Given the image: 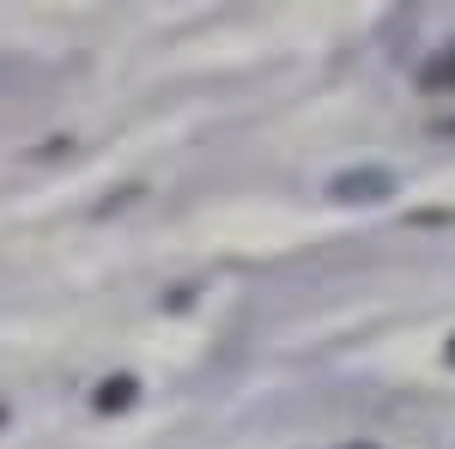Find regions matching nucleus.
Listing matches in <instances>:
<instances>
[{
  "instance_id": "obj_4",
  "label": "nucleus",
  "mask_w": 455,
  "mask_h": 449,
  "mask_svg": "<svg viewBox=\"0 0 455 449\" xmlns=\"http://www.w3.org/2000/svg\"><path fill=\"white\" fill-rule=\"evenodd\" d=\"M431 134H455V116H437V122H431Z\"/></svg>"
},
{
  "instance_id": "obj_3",
  "label": "nucleus",
  "mask_w": 455,
  "mask_h": 449,
  "mask_svg": "<svg viewBox=\"0 0 455 449\" xmlns=\"http://www.w3.org/2000/svg\"><path fill=\"white\" fill-rule=\"evenodd\" d=\"M134 395H140V382H134V377H109L104 389H98V407H104V413H122Z\"/></svg>"
},
{
  "instance_id": "obj_7",
  "label": "nucleus",
  "mask_w": 455,
  "mask_h": 449,
  "mask_svg": "<svg viewBox=\"0 0 455 449\" xmlns=\"http://www.w3.org/2000/svg\"><path fill=\"white\" fill-rule=\"evenodd\" d=\"M0 419H6V407H0Z\"/></svg>"
},
{
  "instance_id": "obj_2",
  "label": "nucleus",
  "mask_w": 455,
  "mask_h": 449,
  "mask_svg": "<svg viewBox=\"0 0 455 449\" xmlns=\"http://www.w3.org/2000/svg\"><path fill=\"white\" fill-rule=\"evenodd\" d=\"M419 85H425V92H455V43L419 68Z\"/></svg>"
},
{
  "instance_id": "obj_1",
  "label": "nucleus",
  "mask_w": 455,
  "mask_h": 449,
  "mask_svg": "<svg viewBox=\"0 0 455 449\" xmlns=\"http://www.w3.org/2000/svg\"><path fill=\"white\" fill-rule=\"evenodd\" d=\"M388 195H395V176L377 171V164L371 171H340L328 182V201H352V207L358 201H388Z\"/></svg>"
},
{
  "instance_id": "obj_5",
  "label": "nucleus",
  "mask_w": 455,
  "mask_h": 449,
  "mask_svg": "<svg viewBox=\"0 0 455 449\" xmlns=\"http://www.w3.org/2000/svg\"><path fill=\"white\" fill-rule=\"evenodd\" d=\"M450 365H455V341H450Z\"/></svg>"
},
{
  "instance_id": "obj_6",
  "label": "nucleus",
  "mask_w": 455,
  "mask_h": 449,
  "mask_svg": "<svg viewBox=\"0 0 455 449\" xmlns=\"http://www.w3.org/2000/svg\"><path fill=\"white\" fill-rule=\"evenodd\" d=\"M358 449H377V444H358Z\"/></svg>"
}]
</instances>
